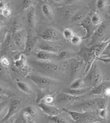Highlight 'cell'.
Returning a JSON list of instances; mask_svg holds the SVG:
<instances>
[{"mask_svg":"<svg viewBox=\"0 0 110 123\" xmlns=\"http://www.w3.org/2000/svg\"><path fill=\"white\" fill-rule=\"evenodd\" d=\"M30 63L36 70L47 76L64 77L65 74V65L55 63L52 61H30Z\"/></svg>","mask_w":110,"mask_h":123,"instance_id":"obj_1","label":"cell"},{"mask_svg":"<svg viewBox=\"0 0 110 123\" xmlns=\"http://www.w3.org/2000/svg\"><path fill=\"white\" fill-rule=\"evenodd\" d=\"M27 78L40 87L50 86L58 83V81H56L55 79L50 78L45 75L38 74L37 73H30L27 75Z\"/></svg>","mask_w":110,"mask_h":123,"instance_id":"obj_2","label":"cell"},{"mask_svg":"<svg viewBox=\"0 0 110 123\" xmlns=\"http://www.w3.org/2000/svg\"><path fill=\"white\" fill-rule=\"evenodd\" d=\"M85 80H87V81L89 82L90 85L93 87L98 85L102 83V74L96 63H94L90 70V72L87 73V76L85 77Z\"/></svg>","mask_w":110,"mask_h":123,"instance_id":"obj_3","label":"cell"},{"mask_svg":"<svg viewBox=\"0 0 110 123\" xmlns=\"http://www.w3.org/2000/svg\"><path fill=\"white\" fill-rule=\"evenodd\" d=\"M12 38L17 48H22L25 47V40L24 30L21 28L19 24L15 22L12 28Z\"/></svg>","mask_w":110,"mask_h":123,"instance_id":"obj_4","label":"cell"},{"mask_svg":"<svg viewBox=\"0 0 110 123\" xmlns=\"http://www.w3.org/2000/svg\"><path fill=\"white\" fill-rule=\"evenodd\" d=\"M41 38L47 41H56L61 39V35L60 32L53 28H47L40 34Z\"/></svg>","mask_w":110,"mask_h":123,"instance_id":"obj_5","label":"cell"},{"mask_svg":"<svg viewBox=\"0 0 110 123\" xmlns=\"http://www.w3.org/2000/svg\"><path fill=\"white\" fill-rule=\"evenodd\" d=\"M37 43V37L35 34V30H28V35L26 37V40H25L24 53L26 54L31 53L35 48Z\"/></svg>","mask_w":110,"mask_h":123,"instance_id":"obj_6","label":"cell"},{"mask_svg":"<svg viewBox=\"0 0 110 123\" xmlns=\"http://www.w3.org/2000/svg\"><path fill=\"white\" fill-rule=\"evenodd\" d=\"M79 25L83 27L85 31V36L83 39H88L92 35H93L96 28H94V25L92 24L91 20V12L89 15H87L85 17V19L80 22Z\"/></svg>","mask_w":110,"mask_h":123,"instance_id":"obj_7","label":"cell"},{"mask_svg":"<svg viewBox=\"0 0 110 123\" xmlns=\"http://www.w3.org/2000/svg\"><path fill=\"white\" fill-rule=\"evenodd\" d=\"M63 111L70 116L72 120L76 123H87L88 122L87 120H91L90 118H87L88 117L87 112H79L76 111L68 110L66 109H63Z\"/></svg>","mask_w":110,"mask_h":123,"instance_id":"obj_8","label":"cell"},{"mask_svg":"<svg viewBox=\"0 0 110 123\" xmlns=\"http://www.w3.org/2000/svg\"><path fill=\"white\" fill-rule=\"evenodd\" d=\"M21 108V102L20 100L16 99V100H13L11 104H10V107L8 108V113L6 114L4 118L1 120H0V123H5L7 122L8 120H9L10 118H12L15 113H17Z\"/></svg>","mask_w":110,"mask_h":123,"instance_id":"obj_9","label":"cell"},{"mask_svg":"<svg viewBox=\"0 0 110 123\" xmlns=\"http://www.w3.org/2000/svg\"><path fill=\"white\" fill-rule=\"evenodd\" d=\"M39 107L48 116H55L59 115L61 113L60 109L52 105L46 104L43 102H41L37 104Z\"/></svg>","mask_w":110,"mask_h":123,"instance_id":"obj_10","label":"cell"},{"mask_svg":"<svg viewBox=\"0 0 110 123\" xmlns=\"http://www.w3.org/2000/svg\"><path fill=\"white\" fill-rule=\"evenodd\" d=\"M107 26L106 24H101L99 26L96 28L94 34L92 35V43H98L103 39L107 32Z\"/></svg>","mask_w":110,"mask_h":123,"instance_id":"obj_11","label":"cell"},{"mask_svg":"<svg viewBox=\"0 0 110 123\" xmlns=\"http://www.w3.org/2000/svg\"><path fill=\"white\" fill-rule=\"evenodd\" d=\"M58 53H52L45 50L39 49L38 52H35V57L39 60L41 61H53L54 59H57Z\"/></svg>","mask_w":110,"mask_h":123,"instance_id":"obj_12","label":"cell"},{"mask_svg":"<svg viewBox=\"0 0 110 123\" xmlns=\"http://www.w3.org/2000/svg\"><path fill=\"white\" fill-rule=\"evenodd\" d=\"M79 96H73L72 94H67L66 92H62L57 95L56 100L59 103H70L74 101L78 100Z\"/></svg>","mask_w":110,"mask_h":123,"instance_id":"obj_13","label":"cell"},{"mask_svg":"<svg viewBox=\"0 0 110 123\" xmlns=\"http://www.w3.org/2000/svg\"><path fill=\"white\" fill-rule=\"evenodd\" d=\"M83 59H80L74 60L72 61L70 66V74H71V77H74L76 75H78L80 72V69L83 67Z\"/></svg>","mask_w":110,"mask_h":123,"instance_id":"obj_14","label":"cell"},{"mask_svg":"<svg viewBox=\"0 0 110 123\" xmlns=\"http://www.w3.org/2000/svg\"><path fill=\"white\" fill-rule=\"evenodd\" d=\"M27 24L29 30H35L36 24V14L34 7L31 8L27 14Z\"/></svg>","mask_w":110,"mask_h":123,"instance_id":"obj_15","label":"cell"},{"mask_svg":"<svg viewBox=\"0 0 110 123\" xmlns=\"http://www.w3.org/2000/svg\"><path fill=\"white\" fill-rule=\"evenodd\" d=\"M76 53L70 49H63L57 54V59L59 61H65L74 59L76 56Z\"/></svg>","mask_w":110,"mask_h":123,"instance_id":"obj_16","label":"cell"},{"mask_svg":"<svg viewBox=\"0 0 110 123\" xmlns=\"http://www.w3.org/2000/svg\"><path fill=\"white\" fill-rule=\"evenodd\" d=\"M92 90V87H83V88H79V89H72L69 88L65 89L64 90V92H66L67 94H72L73 96H80L83 94H85L87 92H90Z\"/></svg>","mask_w":110,"mask_h":123,"instance_id":"obj_17","label":"cell"},{"mask_svg":"<svg viewBox=\"0 0 110 123\" xmlns=\"http://www.w3.org/2000/svg\"><path fill=\"white\" fill-rule=\"evenodd\" d=\"M99 98L92 99L85 102L83 105L79 106L80 109H82L83 111H88L90 110H94V109L97 108V103Z\"/></svg>","mask_w":110,"mask_h":123,"instance_id":"obj_18","label":"cell"},{"mask_svg":"<svg viewBox=\"0 0 110 123\" xmlns=\"http://www.w3.org/2000/svg\"><path fill=\"white\" fill-rule=\"evenodd\" d=\"M107 87V83H101L92 89V90L90 92V95H104L105 90Z\"/></svg>","mask_w":110,"mask_h":123,"instance_id":"obj_19","label":"cell"},{"mask_svg":"<svg viewBox=\"0 0 110 123\" xmlns=\"http://www.w3.org/2000/svg\"><path fill=\"white\" fill-rule=\"evenodd\" d=\"M4 46L6 50H12V49H15V48H17V46L14 42L13 38L9 33H8L7 35H6Z\"/></svg>","mask_w":110,"mask_h":123,"instance_id":"obj_20","label":"cell"},{"mask_svg":"<svg viewBox=\"0 0 110 123\" xmlns=\"http://www.w3.org/2000/svg\"><path fill=\"white\" fill-rule=\"evenodd\" d=\"M26 54H21L17 59L14 61V65L18 69H24L26 65L27 59H26Z\"/></svg>","mask_w":110,"mask_h":123,"instance_id":"obj_21","label":"cell"},{"mask_svg":"<svg viewBox=\"0 0 110 123\" xmlns=\"http://www.w3.org/2000/svg\"><path fill=\"white\" fill-rule=\"evenodd\" d=\"M41 10L46 18H48L49 20H52L54 19V12L49 4H43L41 6Z\"/></svg>","mask_w":110,"mask_h":123,"instance_id":"obj_22","label":"cell"},{"mask_svg":"<svg viewBox=\"0 0 110 123\" xmlns=\"http://www.w3.org/2000/svg\"><path fill=\"white\" fill-rule=\"evenodd\" d=\"M108 42H109V40L100 43L96 45H94V54H95V56L97 59L99 58L101 56V54L103 52V51L105 49L106 45L108 43Z\"/></svg>","mask_w":110,"mask_h":123,"instance_id":"obj_23","label":"cell"},{"mask_svg":"<svg viewBox=\"0 0 110 123\" xmlns=\"http://www.w3.org/2000/svg\"><path fill=\"white\" fill-rule=\"evenodd\" d=\"M17 87L20 89L21 92H24L25 94H32V89L30 87V86L28 83L22 81H17Z\"/></svg>","mask_w":110,"mask_h":123,"instance_id":"obj_24","label":"cell"},{"mask_svg":"<svg viewBox=\"0 0 110 123\" xmlns=\"http://www.w3.org/2000/svg\"><path fill=\"white\" fill-rule=\"evenodd\" d=\"M91 20L92 24L96 26L99 25L103 22L102 17L97 12H91Z\"/></svg>","mask_w":110,"mask_h":123,"instance_id":"obj_25","label":"cell"},{"mask_svg":"<svg viewBox=\"0 0 110 123\" xmlns=\"http://www.w3.org/2000/svg\"><path fill=\"white\" fill-rule=\"evenodd\" d=\"M39 48L40 49L50 52H52V53H59V48L56 46H54L52 45L41 44L39 45Z\"/></svg>","mask_w":110,"mask_h":123,"instance_id":"obj_26","label":"cell"},{"mask_svg":"<svg viewBox=\"0 0 110 123\" xmlns=\"http://www.w3.org/2000/svg\"><path fill=\"white\" fill-rule=\"evenodd\" d=\"M48 119L50 123H67V120L59 115L55 116H48Z\"/></svg>","mask_w":110,"mask_h":123,"instance_id":"obj_27","label":"cell"},{"mask_svg":"<svg viewBox=\"0 0 110 123\" xmlns=\"http://www.w3.org/2000/svg\"><path fill=\"white\" fill-rule=\"evenodd\" d=\"M84 80L82 79H76L72 81V83L70 85V88L79 89L83 88L84 87Z\"/></svg>","mask_w":110,"mask_h":123,"instance_id":"obj_28","label":"cell"},{"mask_svg":"<svg viewBox=\"0 0 110 123\" xmlns=\"http://www.w3.org/2000/svg\"><path fill=\"white\" fill-rule=\"evenodd\" d=\"M86 16H85V15L82 12H78L76 14H74L72 15V17H71L70 20L72 21V23H79V22H81L83 20L85 19V17Z\"/></svg>","mask_w":110,"mask_h":123,"instance_id":"obj_29","label":"cell"},{"mask_svg":"<svg viewBox=\"0 0 110 123\" xmlns=\"http://www.w3.org/2000/svg\"><path fill=\"white\" fill-rule=\"evenodd\" d=\"M34 2V0H23L21 4V9L23 10H29L33 7Z\"/></svg>","mask_w":110,"mask_h":123,"instance_id":"obj_30","label":"cell"},{"mask_svg":"<svg viewBox=\"0 0 110 123\" xmlns=\"http://www.w3.org/2000/svg\"><path fill=\"white\" fill-rule=\"evenodd\" d=\"M107 0H96V5L98 8V10L100 11H104L107 8Z\"/></svg>","mask_w":110,"mask_h":123,"instance_id":"obj_31","label":"cell"},{"mask_svg":"<svg viewBox=\"0 0 110 123\" xmlns=\"http://www.w3.org/2000/svg\"><path fill=\"white\" fill-rule=\"evenodd\" d=\"M46 95H47V94H46V91H45L44 89L41 87V88L38 90V92H37V99H36V103L37 104L39 103H41V102L43 100V98L45 97Z\"/></svg>","mask_w":110,"mask_h":123,"instance_id":"obj_32","label":"cell"},{"mask_svg":"<svg viewBox=\"0 0 110 123\" xmlns=\"http://www.w3.org/2000/svg\"><path fill=\"white\" fill-rule=\"evenodd\" d=\"M22 118L25 123H35L33 120L34 118L27 111H25L24 109L23 111V113H22Z\"/></svg>","mask_w":110,"mask_h":123,"instance_id":"obj_33","label":"cell"},{"mask_svg":"<svg viewBox=\"0 0 110 123\" xmlns=\"http://www.w3.org/2000/svg\"><path fill=\"white\" fill-rule=\"evenodd\" d=\"M63 37L65 38V39L70 40L72 39V37L74 35V32H73L72 30L70 28H65L63 31Z\"/></svg>","mask_w":110,"mask_h":123,"instance_id":"obj_34","label":"cell"},{"mask_svg":"<svg viewBox=\"0 0 110 123\" xmlns=\"http://www.w3.org/2000/svg\"><path fill=\"white\" fill-rule=\"evenodd\" d=\"M107 104L108 102L106 98H99L97 103V108L98 109L107 108Z\"/></svg>","mask_w":110,"mask_h":123,"instance_id":"obj_35","label":"cell"},{"mask_svg":"<svg viewBox=\"0 0 110 123\" xmlns=\"http://www.w3.org/2000/svg\"><path fill=\"white\" fill-rule=\"evenodd\" d=\"M82 40H83V38L80 36L74 34V35L70 39V42H71L72 44L77 45L80 44V43H81V41H82Z\"/></svg>","mask_w":110,"mask_h":123,"instance_id":"obj_36","label":"cell"},{"mask_svg":"<svg viewBox=\"0 0 110 123\" xmlns=\"http://www.w3.org/2000/svg\"><path fill=\"white\" fill-rule=\"evenodd\" d=\"M24 110L27 111L33 118H36L37 116V114H38L37 110L36 109L35 107H32V106H28L24 109Z\"/></svg>","mask_w":110,"mask_h":123,"instance_id":"obj_37","label":"cell"},{"mask_svg":"<svg viewBox=\"0 0 110 123\" xmlns=\"http://www.w3.org/2000/svg\"><path fill=\"white\" fill-rule=\"evenodd\" d=\"M0 62H1V66H2L3 68H9L10 66V60L8 59L6 56H1Z\"/></svg>","mask_w":110,"mask_h":123,"instance_id":"obj_38","label":"cell"},{"mask_svg":"<svg viewBox=\"0 0 110 123\" xmlns=\"http://www.w3.org/2000/svg\"><path fill=\"white\" fill-rule=\"evenodd\" d=\"M55 101V98L53 96L50 95V94H47L45 97L43 98V100L41 102H43L46 104H49V105H52Z\"/></svg>","mask_w":110,"mask_h":123,"instance_id":"obj_39","label":"cell"},{"mask_svg":"<svg viewBox=\"0 0 110 123\" xmlns=\"http://www.w3.org/2000/svg\"><path fill=\"white\" fill-rule=\"evenodd\" d=\"M11 14H12V11L8 6L4 9L1 10V15L5 18H9L11 16Z\"/></svg>","mask_w":110,"mask_h":123,"instance_id":"obj_40","label":"cell"},{"mask_svg":"<svg viewBox=\"0 0 110 123\" xmlns=\"http://www.w3.org/2000/svg\"><path fill=\"white\" fill-rule=\"evenodd\" d=\"M98 115L102 119H107L108 117V110L107 108L98 109Z\"/></svg>","mask_w":110,"mask_h":123,"instance_id":"obj_41","label":"cell"},{"mask_svg":"<svg viewBox=\"0 0 110 123\" xmlns=\"http://www.w3.org/2000/svg\"><path fill=\"white\" fill-rule=\"evenodd\" d=\"M100 56H105V57H110V39L109 40L108 43L106 45L105 49Z\"/></svg>","mask_w":110,"mask_h":123,"instance_id":"obj_42","label":"cell"},{"mask_svg":"<svg viewBox=\"0 0 110 123\" xmlns=\"http://www.w3.org/2000/svg\"><path fill=\"white\" fill-rule=\"evenodd\" d=\"M80 1H82V0H67L65 2V5H70V4H75L76 2H79Z\"/></svg>","mask_w":110,"mask_h":123,"instance_id":"obj_43","label":"cell"},{"mask_svg":"<svg viewBox=\"0 0 110 123\" xmlns=\"http://www.w3.org/2000/svg\"><path fill=\"white\" fill-rule=\"evenodd\" d=\"M104 95L107 97H110V87L107 86L105 90V93H104Z\"/></svg>","mask_w":110,"mask_h":123,"instance_id":"obj_44","label":"cell"},{"mask_svg":"<svg viewBox=\"0 0 110 123\" xmlns=\"http://www.w3.org/2000/svg\"><path fill=\"white\" fill-rule=\"evenodd\" d=\"M6 7H7V3L2 1H0V10H3Z\"/></svg>","mask_w":110,"mask_h":123,"instance_id":"obj_45","label":"cell"},{"mask_svg":"<svg viewBox=\"0 0 110 123\" xmlns=\"http://www.w3.org/2000/svg\"><path fill=\"white\" fill-rule=\"evenodd\" d=\"M54 1L57 3V4H61L63 1V0H54Z\"/></svg>","mask_w":110,"mask_h":123,"instance_id":"obj_46","label":"cell"},{"mask_svg":"<svg viewBox=\"0 0 110 123\" xmlns=\"http://www.w3.org/2000/svg\"><path fill=\"white\" fill-rule=\"evenodd\" d=\"M0 1H4V2H6V3H8V1H10V0H0Z\"/></svg>","mask_w":110,"mask_h":123,"instance_id":"obj_47","label":"cell"},{"mask_svg":"<svg viewBox=\"0 0 110 123\" xmlns=\"http://www.w3.org/2000/svg\"><path fill=\"white\" fill-rule=\"evenodd\" d=\"M43 1H45V2H48V0H43Z\"/></svg>","mask_w":110,"mask_h":123,"instance_id":"obj_48","label":"cell"},{"mask_svg":"<svg viewBox=\"0 0 110 123\" xmlns=\"http://www.w3.org/2000/svg\"></svg>","mask_w":110,"mask_h":123,"instance_id":"obj_49","label":"cell"}]
</instances>
